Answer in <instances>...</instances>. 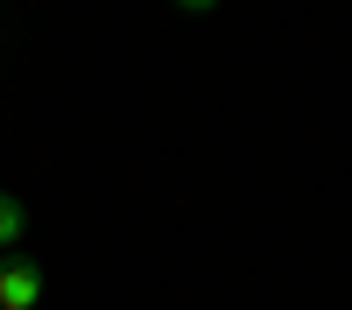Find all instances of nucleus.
<instances>
[{
    "label": "nucleus",
    "mask_w": 352,
    "mask_h": 310,
    "mask_svg": "<svg viewBox=\"0 0 352 310\" xmlns=\"http://www.w3.org/2000/svg\"><path fill=\"white\" fill-rule=\"evenodd\" d=\"M43 303V268L36 261H0V310H36Z\"/></svg>",
    "instance_id": "f257e3e1"
},
{
    "label": "nucleus",
    "mask_w": 352,
    "mask_h": 310,
    "mask_svg": "<svg viewBox=\"0 0 352 310\" xmlns=\"http://www.w3.org/2000/svg\"><path fill=\"white\" fill-rule=\"evenodd\" d=\"M21 240H28V205L14 190H0V254H14Z\"/></svg>",
    "instance_id": "f03ea898"
},
{
    "label": "nucleus",
    "mask_w": 352,
    "mask_h": 310,
    "mask_svg": "<svg viewBox=\"0 0 352 310\" xmlns=\"http://www.w3.org/2000/svg\"><path fill=\"white\" fill-rule=\"evenodd\" d=\"M176 8H184V14H212L219 0H176Z\"/></svg>",
    "instance_id": "7ed1b4c3"
}]
</instances>
